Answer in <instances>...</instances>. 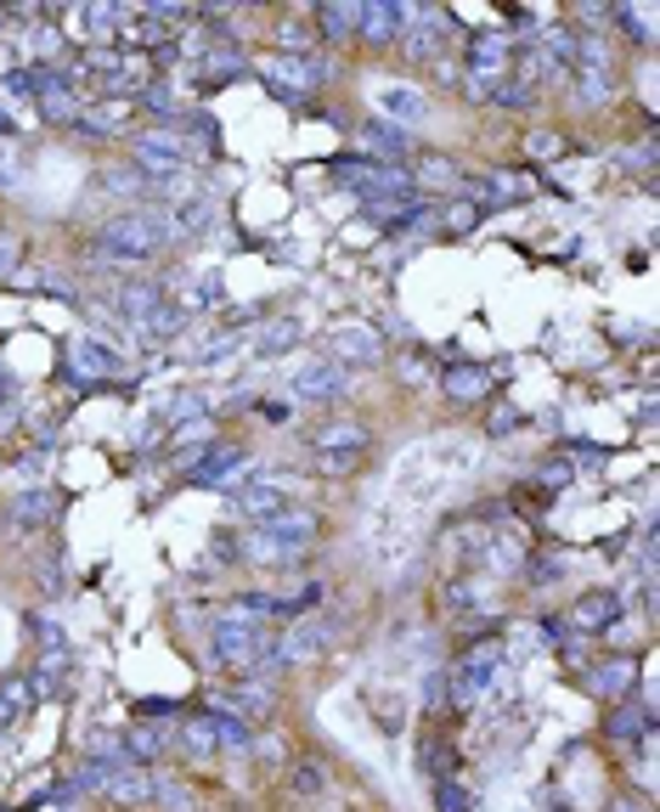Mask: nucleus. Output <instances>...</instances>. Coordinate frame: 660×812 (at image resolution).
I'll return each instance as SVG.
<instances>
[{
    "label": "nucleus",
    "mask_w": 660,
    "mask_h": 812,
    "mask_svg": "<svg viewBox=\"0 0 660 812\" xmlns=\"http://www.w3.org/2000/svg\"><path fill=\"white\" fill-rule=\"evenodd\" d=\"M158 232H152V221L136 209V215H125V221H108L102 226V237H97V254H108V260H152L158 254Z\"/></svg>",
    "instance_id": "obj_1"
},
{
    "label": "nucleus",
    "mask_w": 660,
    "mask_h": 812,
    "mask_svg": "<svg viewBox=\"0 0 660 812\" xmlns=\"http://www.w3.org/2000/svg\"><path fill=\"white\" fill-rule=\"evenodd\" d=\"M170 463L181 469L187 486H226L232 475L249 469V451L243 446H204V451H193V458H170Z\"/></svg>",
    "instance_id": "obj_2"
},
{
    "label": "nucleus",
    "mask_w": 660,
    "mask_h": 812,
    "mask_svg": "<svg viewBox=\"0 0 660 812\" xmlns=\"http://www.w3.org/2000/svg\"><path fill=\"white\" fill-rule=\"evenodd\" d=\"M288 390L305 407H334V401L351 395V368H339V361H305V368L288 379Z\"/></svg>",
    "instance_id": "obj_3"
},
{
    "label": "nucleus",
    "mask_w": 660,
    "mask_h": 812,
    "mask_svg": "<svg viewBox=\"0 0 660 812\" xmlns=\"http://www.w3.org/2000/svg\"><path fill=\"white\" fill-rule=\"evenodd\" d=\"M311 446H316V458H367V451H373V429L356 423V418H334V423H322L311 434Z\"/></svg>",
    "instance_id": "obj_4"
},
{
    "label": "nucleus",
    "mask_w": 660,
    "mask_h": 812,
    "mask_svg": "<svg viewBox=\"0 0 660 812\" xmlns=\"http://www.w3.org/2000/svg\"><path fill=\"white\" fill-rule=\"evenodd\" d=\"M119 368H125L119 350H108L102 339H79V344H73V373H68V384H79V395H91V390H102V379L119 373Z\"/></svg>",
    "instance_id": "obj_5"
},
{
    "label": "nucleus",
    "mask_w": 660,
    "mask_h": 812,
    "mask_svg": "<svg viewBox=\"0 0 660 812\" xmlns=\"http://www.w3.org/2000/svg\"><path fill=\"white\" fill-rule=\"evenodd\" d=\"M406 23H412V7H401V0H362L356 35H362L367 46H390V40L406 35Z\"/></svg>",
    "instance_id": "obj_6"
},
{
    "label": "nucleus",
    "mask_w": 660,
    "mask_h": 812,
    "mask_svg": "<svg viewBox=\"0 0 660 812\" xmlns=\"http://www.w3.org/2000/svg\"><path fill=\"white\" fill-rule=\"evenodd\" d=\"M288 475H266V480H255V486H243L237 491V513L243 519H255V525H266V519H277L283 508H294L288 502Z\"/></svg>",
    "instance_id": "obj_7"
},
{
    "label": "nucleus",
    "mask_w": 660,
    "mask_h": 812,
    "mask_svg": "<svg viewBox=\"0 0 660 812\" xmlns=\"http://www.w3.org/2000/svg\"><path fill=\"white\" fill-rule=\"evenodd\" d=\"M7 519H12L18 530H40V525L62 519V491H51V486H23V491L7 502Z\"/></svg>",
    "instance_id": "obj_8"
},
{
    "label": "nucleus",
    "mask_w": 660,
    "mask_h": 812,
    "mask_svg": "<svg viewBox=\"0 0 660 812\" xmlns=\"http://www.w3.org/2000/svg\"><path fill=\"white\" fill-rule=\"evenodd\" d=\"M582 683H588V694H599V700L621 705V700H632L638 666H632L627 655H610V661H599V666H582Z\"/></svg>",
    "instance_id": "obj_9"
},
{
    "label": "nucleus",
    "mask_w": 660,
    "mask_h": 812,
    "mask_svg": "<svg viewBox=\"0 0 660 812\" xmlns=\"http://www.w3.org/2000/svg\"><path fill=\"white\" fill-rule=\"evenodd\" d=\"M491 384H498V373H485L480 361H457V368H441V395L457 401V407H474L491 395Z\"/></svg>",
    "instance_id": "obj_10"
},
{
    "label": "nucleus",
    "mask_w": 660,
    "mask_h": 812,
    "mask_svg": "<svg viewBox=\"0 0 660 812\" xmlns=\"http://www.w3.org/2000/svg\"><path fill=\"white\" fill-rule=\"evenodd\" d=\"M604 734L615 740V745H643V740H654V716H649V705H638V700H621V705H610V716H604Z\"/></svg>",
    "instance_id": "obj_11"
},
{
    "label": "nucleus",
    "mask_w": 660,
    "mask_h": 812,
    "mask_svg": "<svg viewBox=\"0 0 660 812\" xmlns=\"http://www.w3.org/2000/svg\"><path fill=\"white\" fill-rule=\"evenodd\" d=\"M362 141H367L373 164H401V158L412 153V130H401V125H390V119H367V125H362Z\"/></svg>",
    "instance_id": "obj_12"
},
{
    "label": "nucleus",
    "mask_w": 660,
    "mask_h": 812,
    "mask_svg": "<svg viewBox=\"0 0 660 812\" xmlns=\"http://www.w3.org/2000/svg\"><path fill=\"white\" fill-rule=\"evenodd\" d=\"M119 740H125V756H130V762L152 767L164 751H170L176 728H152V722H130V728H119Z\"/></svg>",
    "instance_id": "obj_13"
},
{
    "label": "nucleus",
    "mask_w": 660,
    "mask_h": 812,
    "mask_svg": "<svg viewBox=\"0 0 660 812\" xmlns=\"http://www.w3.org/2000/svg\"><path fill=\"white\" fill-rule=\"evenodd\" d=\"M334 350L351 361V368H378V361H384V339H378L373 327H362V322L339 327V333H334Z\"/></svg>",
    "instance_id": "obj_14"
},
{
    "label": "nucleus",
    "mask_w": 660,
    "mask_h": 812,
    "mask_svg": "<svg viewBox=\"0 0 660 812\" xmlns=\"http://www.w3.org/2000/svg\"><path fill=\"white\" fill-rule=\"evenodd\" d=\"M102 795H108V801H125V806H141V801H152V773H147L141 762H114Z\"/></svg>",
    "instance_id": "obj_15"
},
{
    "label": "nucleus",
    "mask_w": 660,
    "mask_h": 812,
    "mask_svg": "<svg viewBox=\"0 0 660 812\" xmlns=\"http://www.w3.org/2000/svg\"><path fill=\"white\" fill-rule=\"evenodd\" d=\"M621 609H627V598H621V593H588V598H575L570 626H582V632H604L610 620H621Z\"/></svg>",
    "instance_id": "obj_16"
},
{
    "label": "nucleus",
    "mask_w": 660,
    "mask_h": 812,
    "mask_svg": "<svg viewBox=\"0 0 660 812\" xmlns=\"http://www.w3.org/2000/svg\"><path fill=\"white\" fill-rule=\"evenodd\" d=\"M209 722H215L220 751H249L255 745V722H243L232 705H209Z\"/></svg>",
    "instance_id": "obj_17"
},
{
    "label": "nucleus",
    "mask_w": 660,
    "mask_h": 812,
    "mask_svg": "<svg viewBox=\"0 0 660 812\" xmlns=\"http://www.w3.org/2000/svg\"><path fill=\"white\" fill-rule=\"evenodd\" d=\"M424 114H430V102H424L412 85H390V90H384V119H390V125L406 130V125H418Z\"/></svg>",
    "instance_id": "obj_18"
},
{
    "label": "nucleus",
    "mask_w": 660,
    "mask_h": 812,
    "mask_svg": "<svg viewBox=\"0 0 660 812\" xmlns=\"http://www.w3.org/2000/svg\"><path fill=\"white\" fill-rule=\"evenodd\" d=\"M176 740L193 751V756H215L220 751V740H215V722H209V711H181V728H176Z\"/></svg>",
    "instance_id": "obj_19"
},
{
    "label": "nucleus",
    "mask_w": 660,
    "mask_h": 812,
    "mask_svg": "<svg viewBox=\"0 0 660 812\" xmlns=\"http://www.w3.org/2000/svg\"><path fill=\"white\" fill-rule=\"evenodd\" d=\"M316 23H322V40H351L356 23H362V7H345V0H327L316 7Z\"/></svg>",
    "instance_id": "obj_20"
},
{
    "label": "nucleus",
    "mask_w": 660,
    "mask_h": 812,
    "mask_svg": "<svg viewBox=\"0 0 660 812\" xmlns=\"http://www.w3.org/2000/svg\"><path fill=\"white\" fill-rule=\"evenodd\" d=\"M209 440H215V412L193 418V423H176L170 429V458H193V451H204Z\"/></svg>",
    "instance_id": "obj_21"
},
{
    "label": "nucleus",
    "mask_w": 660,
    "mask_h": 812,
    "mask_svg": "<svg viewBox=\"0 0 660 812\" xmlns=\"http://www.w3.org/2000/svg\"><path fill=\"white\" fill-rule=\"evenodd\" d=\"M288 790L294 795H322L327 790V762L322 756H294L288 762Z\"/></svg>",
    "instance_id": "obj_22"
},
{
    "label": "nucleus",
    "mask_w": 660,
    "mask_h": 812,
    "mask_svg": "<svg viewBox=\"0 0 660 812\" xmlns=\"http://www.w3.org/2000/svg\"><path fill=\"white\" fill-rule=\"evenodd\" d=\"M412 187H441V193H457L463 187V169L452 158H424L418 169H412Z\"/></svg>",
    "instance_id": "obj_23"
},
{
    "label": "nucleus",
    "mask_w": 660,
    "mask_h": 812,
    "mask_svg": "<svg viewBox=\"0 0 660 812\" xmlns=\"http://www.w3.org/2000/svg\"><path fill=\"white\" fill-rule=\"evenodd\" d=\"M152 801H158L164 812H198L193 784H181V779H170V773H152Z\"/></svg>",
    "instance_id": "obj_24"
},
{
    "label": "nucleus",
    "mask_w": 660,
    "mask_h": 812,
    "mask_svg": "<svg viewBox=\"0 0 660 812\" xmlns=\"http://www.w3.org/2000/svg\"><path fill=\"white\" fill-rule=\"evenodd\" d=\"M164 305V294L152 288V283H130V288H119V311H125V322H141V316H152Z\"/></svg>",
    "instance_id": "obj_25"
},
{
    "label": "nucleus",
    "mask_w": 660,
    "mask_h": 812,
    "mask_svg": "<svg viewBox=\"0 0 660 812\" xmlns=\"http://www.w3.org/2000/svg\"><path fill=\"white\" fill-rule=\"evenodd\" d=\"M503 51H509V35H491V40L480 35V40H474V51H469L474 79H480V74H503Z\"/></svg>",
    "instance_id": "obj_26"
},
{
    "label": "nucleus",
    "mask_w": 660,
    "mask_h": 812,
    "mask_svg": "<svg viewBox=\"0 0 660 812\" xmlns=\"http://www.w3.org/2000/svg\"><path fill=\"white\" fill-rule=\"evenodd\" d=\"M204 407H209V401H204L198 390H181V395H170V401H164V407H158V418H164V423H170V429H176V423H193V418H209Z\"/></svg>",
    "instance_id": "obj_27"
},
{
    "label": "nucleus",
    "mask_w": 660,
    "mask_h": 812,
    "mask_svg": "<svg viewBox=\"0 0 660 812\" xmlns=\"http://www.w3.org/2000/svg\"><path fill=\"white\" fill-rule=\"evenodd\" d=\"M435 221H441V232L463 237V232H474V226H480V204H474V198H452V204H446Z\"/></svg>",
    "instance_id": "obj_28"
},
{
    "label": "nucleus",
    "mask_w": 660,
    "mask_h": 812,
    "mask_svg": "<svg viewBox=\"0 0 660 812\" xmlns=\"http://www.w3.org/2000/svg\"><path fill=\"white\" fill-rule=\"evenodd\" d=\"M559 153H564V136H559V130H531V136H525V158L553 164Z\"/></svg>",
    "instance_id": "obj_29"
},
{
    "label": "nucleus",
    "mask_w": 660,
    "mask_h": 812,
    "mask_svg": "<svg viewBox=\"0 0 660 812\" xmlns=\"http://www.w3.org/2000/svg\"><path fill=\"white\" fill-rule=\"evenodd\" d=\"M29 632H35L40 649H68V632H62L51 615H35V609H29Z\"/></svg>",
    "instance_id": "obj_30"
},
{
    "label": "nucleus",
    "mask_w": 660,
    "mask_h": 812,
    "mask_svg": "<svg viewBox=\"0 0 660 812\" xmlns=\"http://www.w3.org/2000/svg\"><path fill=\"white\" fill-rule=\"evenodd\" d=\"M294 339H299V322H294V316H283V322H277V327H272V333H266L255 350H260V361H266V355H283Z\"/></svg>",
    "instance_id": "obj_31"
},
{
    "label": "nucleus",
    "mask_w": 660,
    "mask_h": 812,
    "mask_svg": "<svg viewBox=\"0 0 660 812\" xmlns=\"http://www.w3.org/2000/svg\"><path fill=\"white\" fill-rule=\"evenodd\" d=\"M435 812H474V801H469V790L457 779H441L435 784Z\"/></svg>",
    "instance_id": "obj_32"
},
{
    "label": "nucleus",
    "mask_w": 660,
    "mask_h": 812,
    "mask_svg": "<svg viewBox=\"0 0 660 812\" xmlns=\"http://www.w3.org/2000/svg\"><path fill=\"white\" fill-rule=\"evenodd\" d=\"M136 97H141V102H147L152 114H164V119H181V102H176V97H170V90H164V85H152V79H147V85L136 90Z\"/></svg>",
    "instance_id": "obj_33"
},
{
    "label": "nucleus",
    "mask_w": 660,
    "mask_h": 812,
    "mask_svg": "<svg viewBox=\"0 0 660 812\" xmlns=\"http://www.w3.org/2000/svg\"><path fill=\"white\" fill-rule=\"evenodd\" d=\"M226 565H237V541H232V530H220V536L209 541V559H204V570H226Z\"/></svg>",
    "instance_id": "obj_34"
},
{
    "label": "nucleus",
    "mask_w": 660,
    "mask_h": 812,
    "mask_svg": "<svg viewBox=\"0 0 660 812\" xmlns=\"http://www.w3.org/2000/svg\"><path fill=\"white\" fill-rule=\"evenodd\" d=\"M18 254H23V237L0 232V277H18Z\"/></svg>",
    "instance_id": "obj_35"
},
{
    "label": "nucleus",
    "mask_w": 660,
    "mask_h": 812,
    "mask_svg": "<svg viewBox=\"0 0 660 812\" xmlns=\"http://www.w3.org/2000/svg\"><path fill=\"white\" fill-rule=\"evenodd\" d=\"M520 423H525V412H520V407H498V412L485 418V434H514Z\"/></svg>",
    "instance_id": "obj_36"
},
{
    "label": "nucleus",
    "mask_w": 660,
    "mask_h": 812,
    "mask_svg": "<svg viewBox=\"0 0 660 812\" xmlns=\"http://www.w3.org/2000/svg\"><path fill=\"white\" fill-rule=\"evenodd\" d=\"M29 694H35V688H29V677H7V683H0V700H7L12 711H23V705H29Z\"/></svg>",
    "instance_id": "obj_37"
},
{
    "label": "nucleus",
    "mask_w": 660,
    "mask_h": 812,
    "mask_svg": "<svg viewBox=\"0 0 660 812\" xmlns=\"http://www.w3.org/2000/svg\"><path fill=\"white\" fill-rule=\"evenodd\" d=\"M491 102H498V108H525L531 97H525V85H514V79H509V85H498V97H491Z\"/></svg>",
    "instance_id": "obj_38"
},
{
    "label": "nucleus",
    "mask_w": 660,
    "mask_h": 812,
    "mask_svg": "<svg viewBox=\"0 0 660 812\" xmlns=\"http://www.w3.org/2000/svg\"><path fill=\"white\" fill-rule=\"evenodd\" d=\"M260 418H266L272 429H283V423H294V407H288V401H260Z\"/></svg>",
    "instance_id": "obj_39"
},
{
    "label": "nucleus",
    "mask_w": 660,
    "mask_h": 812,
    "mask_svg": "<svg viewBox=\"0 0 660 812\" xmlns=\"http://www.w3.org/2000/svg\"><path fill=\"white\" fill-rule=\"evenodd\" d=\"M564 480H575L570 463H542V469H536V486H564Z\"/></svg>",
    "instance_id": "obj_40"
},
{
    "label": "nucleus",
    "mask_w": 660,
    "mask_h": 812,
    "mask_svg": "<svg viewBox=\"0 0 660 812\" xmlns=\"http://www.w3.org/2000/svg\"><path fill=\"white\" fill-rule=\"evenodd\" d=\"M215 300H220V283H198V288H193V300H187V311H209Z\"/></svg>",
    "instance_id": "obj_41"
},
{
    "label": "nucleus",
    "mask_w": 660,
    "mask_h": 812,
    "mask_svg": "<svg viewBox=\"0 0 660 812\" xmlns=\"http://www.w3.org/2000/svg\"><path fill=\"white\" fill-rule=\"evenodd\" d=\"M401 379H406V384H424V379H430L424 355H406V361H401Z\"/></svg>",
    "instance_id": "obj_42"
},
{
    "label": "nucleus",
    "mask_w": 660,
    "mask_h": 812,
    "mask_svg": "<svg viewBox=\"0 0 660 812\" xmlns=\"http://www.w3.org/2000/svg\"><path fill=\"white\" fill-rule=\"evenodd\" d=\"M23 423V412H18V401H7V407H0V434H12Z\"/></svg>",
    "instance_id": "obj_43"
},
{
    "label": "nucleus",
    "mask_w": 660,
    "mask_h": 812,
    "mask_svg": "<svg viewBox=\"0 0 660 812\" xmlns=\"http://www.w3.org/2000/svg\"><path fill=\"white\" fill-rule=\"evenodd\" d=\"M12 401V379H7V368H0V407Z\"/></svg>",
    "instance_id": "obj_44"
},
{
    "label": "nucleus",
    "mask_w": 660,
    "mask_h": 812,
    "mask_svg": "<svg viewBox=\"0 0 660 812\" xmlns=\"http://www.w3.org/2000/svg\"><path fill=\"white\" fill-rule=\"evenodd\" d=\"M610 812H643V806H638V801H621V795H615V801H610Z\"/></svg>",
    "instance_id": "obj_45"
},
{
    "label": "nucleus",
    "mask_w": 660,
    "mask_h": 812,
    "mask_svg": "<svg viewBox=\"0 0 660 812\" xmlns=\"http://www.w3.org/2000/svg\"><path fill=\"white\" fill-rule=\"evenodd\" d=\"M12 716H18V711H12L7 700H0V728H7V722H12Z\"/></svg>",
    "instance_id": "obj_46"
}]
</instances>
